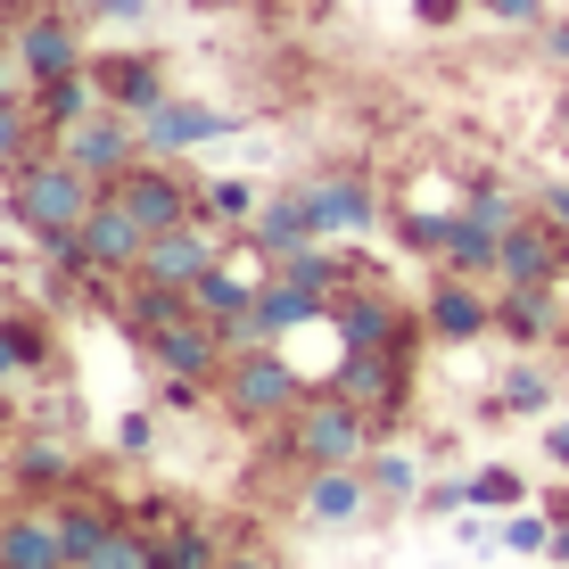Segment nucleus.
I'll return each instance as SVG.
<instances>
[{"label": "nucleus", "instance_id": "nucleus-47", "mask_svg": "<svg viewBox=\"0 0 569 569\" xmlns=\"http://www.w3.org/2000/svg\"><path fill=\"white\" fill-rule=\"evenodd\" d=\"M0 388H26V380H17V356H9V339H0Z\"/></svg>", "mask_w": 569, "mask_h": 569}, {"label": "nucleus", "instance_id": "nucleus-14", "mask_svg": "<svg viewBox=\"0 0 569 569\" xmlns=\"http://www.w3.org/2000/svg\"><path fill=\"white\" fill-rule=\"evenodd\" d=\"M223 240H231V231H214L207 214H190V223H173V231H157V240H149L141 281H157V289H182V298H190V281L223 264Z\"/></svg>", "mask_w": 569, "mask_h": 569}, {"label": "nucleus", "instance_id": "nucleus-4", "mask_svg": "<svg viewBox=\"0 0 569 569\" xmlns=\"http://www.w3.org/2000/svg\"><path fill=\"white\" fill-rule=\"evenodd\" d=\"M330 330H339V347H388V356H421V339H429L421 306L388 298L380 272H363L356 289H339V298H330Z\"/></svg>", "mask_w": 569, "mask_h": 569}, {"label": "nucleus", "instance_id": "nucleus-23", "mask_svg": "<svg viewBox=\"0 0 569 569\" xmlns=\"http://www.w3.org/2000/svg\"><path fill=\"white\" fill-rule=\"evenodd\" d=\"M553 405H561V371L545 363V356L503 363V371H496V388H487V413H496V421H545Z\"/></svg>", "mask_w": 569, "mask_h": 569}, {"label": "nucleus", "instance_id": "nucleus-43", "mask_svg": "<svg viewBox=\"0 0 569 569\" xmlns=\"http://www.w3.org/2000/svg\"><path fill=\"white\" fill-rule=\"evenodd\" d=\"M545 58H553V67H569V17H553V26H545Z\"/></svg>", "mask_w": 569, "mask_h": 569}, {"label": "nucleus", "instance_id": "nucleus-34", "mask_svg": "<svg viewBox=\"0 0 569 569\" xmlns=\"http://www.w3.org/2000/svg\"><path fill=\"white\" fill-rule=\"evenodd\" d=\"M91 569H157V537L124 512V528H116V537L100 545V561H91Z\"/></svg>", "mask_w": 569, "mask_h": 569}, {"label": "nucleus", "instance_id": "nucleus-18", "mask_svg": "<svg viewBox=\"0 0 569 569\" xmlns=\"http://www.w3.org/2000/svg\"><path fill=\"white\" fill-rule=\"evenodd\" d=\"M240 240L257 248V264H289L298 248H313V240H322V214H313V190H306V182H289L281 199H264V207H257V223H248Z\"/></svg>", "mask_w": 569, "mask_h": 569}, {"label": "nucleus", "instance_id": "nucleus-25", "mask_svg": "<svg viewBox=\"0 0 569 569\" xmlns=\"http://www.w3.org/2000/svg\"><path fill=\"white\" fill-rule=\"evenodd\" d=\"M264 272L272 264H214V272H199V281H190V313H199V322H214V330H231V322H248V313H257V289H264Z\"/></svg>", "mask_w": 569, "mask_h": 569}, {"label": "nucleus", "instance_id": "nucleus-7", "mask_svg": "<svg viewBox=\"0 0 569 569\" xmlns=\"http://www.w3.org/2000/svg\"><path fill=\"white\" fill-rule=\"evenodd\" d=\"M421 322H429V347H479V339H496V289L438 264L421 289Z\"/></svg>", "mask_w": 569, "mask_h": 569}, {"label": "nucleus", "instance_id": "nucleus-44", "mask_svg": "<svg viewBox=\"0 0 569 569\" xmlns=\"http://www.w3.org/2000/svg\"><path fill=\"white\" fill-rule=\"evenodd\" d=\"M100 17H116V26H132V17H149V0H91Z\"/></svg>", "mask_w": 569, "mask_h": 569}, {"label": "nucleus", "instance_id": "nucleus-46", "mask_svg": "<svg viewBox=\"0 0 569 569\" xmlns=\"http://www.w3.org/2000/svg\"><path fill=\"white\" fill-rule=\"evenodd\" d=\"M17 17H26V0H0V42L17 33Z\"/></svg>", "mask_w": 569, "mask_h": 569}, {"label": "nucleus", "instance_id": "nucleus-27", "mask_svg": "<svg viewBox=\"0 0 569 569\" xmlns=\"http://www.w3.org/2000/svg\"><path fill=\"white\" fill-rule=\"evenodd\" d=\"M108 100H100V74H58V83H33V116H42V132L58 141V132H74L83 116H100Z\"/></svg>", "mask_w": 569, "mask_h": 569}, {"label": "nucleus", "instance_id": "nucleus-38", "mask_svg": "<svg viewBox=\"0 0 569 569\" xmlns=\"http://www.w3.org/2000/svg\"><path fill=\"white\" fill-rule=\"evenodd\" d=\"M421 512L462 520V512H470V479H429V487H421Z\"/></svg>", "mask_w": 569, "mask_h": 569}, {"label": "nucleus", "instance_id": "nucleus-19", "mask_svg": "<svg viewBox=\"0 0 569 569\" xmlns=\"http://www.w3.org/2000/svg\"><path fill=\"white\" fill-rule=\"evenodd\" d=\"M91 74H100V100L124 108V116H149L157 100H173V74H166L157 50H100Z\"/></svg>", "mask_w": 569, "mask_h": 569}, {"label": "nucleus", "instance_id": "nucleus-3", "mask_svg": "<svg viewBox=\"0 0 569 569\" xmlns=\"http://www.w3.org/2000/svg\"><path fill=\"white\" fill-rule=\"evenodd\" d=\"M313 397V380L298 371V356L289 347H240V356L223 363V380H214V413H223L231 429H281L298 405Z\"/></svg>", "mask_w": 569, "mask_h": 569}, {"label": "nucleus", "instance_id": "nucleus-36", "mask_svg": "<svg viewBox=\"0 0 569 569\" xmlns=\"http://www.w3.org/2000/svg\"><path fill=\"white\" fill-rule=\"evenodd\" d=\"M479 17H496L503 33H545L553 17H545V0H470Z\"/></svg>", "mask_w": 569, "mask_h": 569}, {"label": "nucleus", "instance_id": "nucleus-32", "mask_svg": "<svg viewBox=\"0 0 569 569\" xmlns=\"http://www.w3.org/2000/svg\"><path fill=\"white\" fill-rule=\"evenodd\" d=\"M496 537H503L512 561H545V553H553V512H545V503H520V512H503Z\"/></svg>", "mask_w": 569, "mask_h": 569}, {"label": "nucleus", "instance_id": "nucleus-39", "mask_svg": "<svg viewBox=\"0 0 569 569\" xmlns=\"http://www.w3.org/2000/svg\"><path fill=\"white\" fill-rule=\"evenodd\" d=\"M462 9H470V0H413V26H429V33H455V26H462Z\"/></svg>", "mask_w": 569, "mask_h": 569}, {"label": "nucleus", "instance_id": "nucleus-11", "mask_svg": "<svg viewBox=\"0 0 569 569\" xmlns=\"http://www.w3.org/2000/svg\"><path fill=\"white\" fill-rule=\"evenodd\" d=\"M116 199H124L132 223L157 240V231H173V223H190V214H199V182L182 173V157H141V166L116 182Z\"/></svg>", "mask_w": 569, "mask_h": 569}, {"label": "nucleus", "instance_id": "nucleus-49", "mask_svg": "<svg viewBox=\"0 0 569 569\" xmlns=\"http://www.w3.org/2000/svg\"><path fill=\"white\" fill-rule=\"evenodd\" d=\"M0 322H9V289H0Z\"/></svg>", "mask_w": 569, "mask_h": 569}, {"label": "nucleus", "instance_id": "nucleus-33", "mask_svg": "<svg viewBox=\"0 0 569 569\" xmlns=\"http://www.w3.org/2000/svg\"><path fill=\"white\" fill-rule=\"evenodd\" d=\"M528 503V479L512 462H487V470H470V512H520Z\"/></svg>", "mask_w": 569, "mask_h": 569}, {"label": "nucleus", "instance_id": "nucleus-13", "mask_svg": "<svg viewBox=\"0 0 569 569\" xmlns=\"http://www.w3.org/2000/svg\"><path fill=\"white\" fill-rule=\"evenodd\" d=\"M141 356H149L157 380H199V388H214V380H223V363H231V347H223V330H214V322L182 313V322H166L157 339H141Z\"/></svg>", "mask_w": 569, "mask_h": 569}, {"label": "nucleus", "instance_id": "nucleus-1", "mask_svg": "<svg viewBox=\"0 0 569 569\" xmlns=\"http://www.w3.org/2000/svg\"><path fill=\"white\" fill-rule=\"evenodd\" d=\"M371 446H380V421L363 413L356 397H347L339 380L330 388H313V397L289 413L281 429H264V462H281V470H347V462H371Z\"/></svg>", "mask_w": 569, "mask_h": 569}, {"label": "nucleus", "instance_id": "nucleus-21", "mask_svg": "<svg viewBox=\"0 0 569 569\" xmlns=\"http://www.w3.org/2000/svg\"><path fill=\"white\" fill-rule=\"evenodd\" d=\"M0 569H67V537H58L50 503L17 496L9 512H0Z\"/></svg>", "mask_w": 569, "mask_h": 569}, {"label": "nucleus", "instance_id": "nucleus-35", "mask_svg": "<svg viewBox=\"0 0 569 569\" xmlns=\"http://www.w3.org/2000/svg\"><path fill=\"white\" fill-rule=\"evenodd\" d=\"M223 569H289V553L272 537H257L248 520H231V545H223Z\"/></svg>", "mask_w": 569, "mask_h": 569}, {"label": "nucleus", "instance_id": "nucleus-9", "mask_svg": "<svg viewBox=\"0 0 569 569\" xmlns=\"http://www.w3.org/2000/svg\"><path fill=\"white\" fill-rule=\"evenodd\" d=\"M9 487L26 503H58V496H74L83 487V446L67 438V429H17V446H9Z\"/></svg>", "mask_w": 569, "mask_h": 569}, {"label": "nucleus", "instance_id": "nucleus-17", "mask_svg": "<svg viewBox=\"0 0 569 569\" xmlns=\"http://www.w3.org/2000/svg\"><path fill=\"white\" fill-rule=\"evenodd\" d=\"M223 132H240V116H223V108H207V100H190V91H173V100H157V108L141 116L149 157H190V149L223 141Z\"/></svg>", "mask_w": 569, "mask_h": 569}, {"label": "nucleus", "instance_id": "nucleus-12", "mask_svg": "<svg viewBox=\"0 0 569 569\" xmlns=\"http://www.w3.org/2000/svg\"><path fill=\"white\" fill-rule=\"evenodd\" d=\"M339 388L380 421V438L405 421V397H413V356H388V347H347L339 356Z\"/></svg>", "mask_w": 569, "mask_h": 569}, {"label": "nucleus", "instance_id": "nucleus-8", "mask_svg": "<svg viewBox=\"0 0 569 569\" xmlns=\"http://www.w3.org/2000/svg\"><path fill=\"white\" fill-rule=\"evenodd\" d=\"M9 50H17V67H26V91L33 83H58V74H83L91 67V42H83V26H74V9H26L17 17V33H9Z\"/></svg>", "mask_w": 569, "mask_h": 569}, {"label": "nucleus", "instance_id": "nucleus-28", "mask_svg": "<svg viewBox=\"0 0 569 569\" xmlns=\"http://www.w3.org/2000/svg\"><path fill=\"white\" fill-rule=\"evenodd\" d=\"M363 479H371V496H380V512H405V503H421V462L413 455H405V446H371V462H363Z\"/></svg>", "mask_w": 569, "mask_h": 569}, {"label": "nucleus", "instance_id": "nucleus-2", "mask_svg": "<svg viewBox=\"0 0 569 569\" xmlns=\"http://www.w3.org/2000/svg\"><path fill=\"white\" fill-rule=\"evenodd\" d=\"M100 199L108 190L91 182L67 149H42V157H26V166L9 173V223L26 231V240H67V231H83V214Z\"/></svg>", "mask_w": 569, "mask_h": 569}, {"label": "nucleus", "instance_id": "nucleus-45", "mask_svg": "<svg viewBox=\"0 0 569 569\" xmlns=\"http://www.w3.org/2000/svg\"><path fill=\"white\" fill-rule=\"evenodd\" d=\"M553 569H569V520H553V553H545Z\"/></svg>", "mask_w": 569, "mask_h": 569}, {"label": "nucleus", "instance_id": "nucleus-42", "mask_svg": "<svg viewBox=\"0 0 569 569\" xmlns=\"http://www.w3.org/2000/svg\"><path fill=\"white\" fill-rule=\"evenodd\" d=\"M17 91H26V67H17V50L0 42V100H17Z\"/></svg>", "mask_w": 569, "mask_h": 569}, {"label": "nucleus", "instance_id": "nucleus-37", "mask_svg": "<svg viewBox=\"0 0 569 569\" xmlns=\"http://www.w3.org/2000/svg\"><path fill=\"white\" fill-rule=\"evenodd\" d=\"M116 455H124V462H149V455H157V413H124V421H116Z\"/></svg>", "mask_w": 569, "mask_h": 569}, {"label": "nucleus", "instance_id": "nucleus-40", "mask_svg": "<svg viewBox=\"0 0 569 569\" xmlns=\"http://www.w3.org/2000/svg\"><path fill=\"white\" fill-rule=\"evenodd\" d=\"M545 462H553L561 479H569V413H553V421H545Z\"/></svg>", "mask_w": 569, "mask_h": 569}, {"label": "nucleus", "instance_id": "nucleus-6", "mask_svg": "<svg viewBox=\"0 0 569 569\" xmlns=\"http://www.w3.org/2000/svg\"><path fill=\"white\" fill-rule=\"evenodd\" d=\"M141 257H149V231L132 223V207L108 190V199L83 214V231H74V272H83V289L100 298L108 281H132V272H141Z\"/></svg>", "mask_w": 569, "mask_h": 569}, {"label": "nucleus", "instance_id": "nucleus-24", "mask_svg": "<svg viewBox=\"0 0 569 569\" xmlns=\"http://www.w3.org/2000/svg\"><path fill=\"white\" fill-rule=\"evenodd\" d=\"M0 339H9V356H17V380H42L58 388L67 380V347H58V322L50 313H33V306H9V322H0Z\"/></svg>", "mask_w": 569, "mask_h": 569}, {"label": "nucleus", "instance_id": "nucleus-26", "mask_svg": "<svg viewBox=\"0 0 569 569\" xmlns=\"http://www.w3.org/2000/svg\"><path fill=\"white\" fill-rule=\"evenodd\" d=\"M223 545H231V520L182 512L173 537H157V569H223Z\"/></svg>", "mask_w": 569, "mask_h": 569}, {"label": "nucleus", "instance_id": "nucleus-41", "mask_svg": "<svg viewBox=\"0 0 569 569\" xmlns=\"http://www.w3.org/2000/svg\"><path fill=\"white\" fill-rule=\"evenodd\" d=\"M537 214H553V223L569 231V182H545V190H537Z\"/></svg>", "mask_w": 569, "mask_h": 569}, {"label": "nucleus", "instance_id": "nucleus-16", "mask_svg": "<svg viewBox=\"0 0 569 569\" xmlns=\"http://www.w3.org/2000/svg\"><path fill=\"white\" fill-rule=\"evenodd\" d=\"M496 281H528V289H569V231L553 214H528L520 231H503V264Z\"/></svg>", "mask_w": 569, "mask_h": 569}, {"label": "nucleus", "instance_id": "nucleus-5", "mask_svg": "<svg viewBox=\"0 0 569 569\" xmlns=\"http://www.w3.org/2000/svg\"><path fill=\"white\" fill-rule=\"evenodd\" d=\"M289 520H298L306 537H347V528H371V520H380V496H371L363 462H347V470H306V479L289 487Z\"/></svg>", "mask_w": 569, "mask_h": 569}, {"label": "nucleus", "instance_id": "nucleus-50", "mask_svg": "<svg viewBox=\"0 0 569 569\" xmlns=\"http://www.w3.org/2000/svg\"><path fill=\"white\" fill-rule=\"evenodd\" d=\"M0 429H9V397H0Z\"/></svg>", "mask_w": 569, "mask_h": 569}, {"label": "nucleus", "instance_id": "nucleus-22", "mask_svg": "<svg viewBox=\"0 0 569 569\" xmlns=\"http://www.w3.org/2000/svg\"><path fill=\"white\" fill-rule=\"evenodd\" d=\"M313 214H322V240H356V231L380 223V190H371V173L339 166V173H313Z\"/></svg>", "mask_w": 569, "mask_h": 569}, {"label": "nucleus", "instance_id": "nucleus-10", "mask_svg": "<svg viewBox=\"0 0 569 569\" xmlns=\"http://www.w3.org/2000/svg\"><path fill=\"white\" fill-rule=\"evenodd\" d=\"M50 149H67V157H74V166H83L100 190H116V182H124V173L149 157V141H141V116H124V108L83 116V124H74V132H58Z\"/></svg>", "mask_w": 569, "mask_h": 569}, {"label": "nucleus", "instance_id": "nucleus-20", "mask_svg": "<svg viewBox=\"0 0 569 569\" xmlns=\"http://www.w3.org/2000/svg\"><path fill=\"white\" fill-rule=\"evenodd\" d=\"M561 330H569V313H561V289L496 281V339H512L520 356H537V347H553Z\"/></svg>", "mask_w": 569, "mask_h": 569}, {"label": "nucleus", "instance_id": "nucleus-31", "mask_svg": "<svg viewBox=\"0 0 569 569\" xmlns=\"http://www.w3.org/2000/svg\"><path fill=\"white\" fill-rule=\"evenodd\" d=\"M455 223H462V207H397V240L413 248V257H429V264H446Z\"/></svg>", "mask_w": 569, "mask_h": 569}, {"label": "nucleus", "instance_id": "nucleus-15", "mask_svg": "<svg viewBox=\"0 0 569 569\" xmlns=\"http://www.w3.org/2000/svg\"><path fill=\"white\" fill-rule=\"evenodd\" d=\"M58 512V537H67V569H91L100 561V545L116 537V528H124V512H132V496H108V487H74V496H58L50 503Z\"/></svg>", "mask_w": 569, "mask_h": 569}, {"label": "nucleus", "instance_id": "nucleus-48", "mask_svg": "<svg viewBox=\"0 0 569 569\" xmlns=\"http://www.w3.org/2000/svg\"><path fill=\"white\" fill-rule=\"evenodd\" d=\"M545 512H553V520H569V479L553 487V496H545Z\"/></svg>", "mask_w": 569, "mask_h": 569}, {"label": "nucleus", "instance_id": "nucleus-29", "mask_svg": "<svg viewBox=\"0 0 569 569\" xmlns=\"http://www.w3.org/2000/svg\"><path fill=\"white\" fill-rule=\"evenodd\" d=\"M42 149H50V132H42V116H33V91L0 100V182H9L26 157H42Z\"/></svg>", "mask_w": 569, "mask_h": 569}, {"label": "nucleus", "instance_id": "nucleus-30", "mask_svg": "<svg viewBox=\"0 0 569 569\" xmlns=\"http://www.w3.org/2000/svg\"><path fill=\"white\" fill-rule=\"evenodd\" d=\"M257 207H264V190L240 182V173H223V182H199V214H207L214 231H231V240L257 223Z\"/></svg>", "mask_w": 569, "mask_h": 569}]
</instances>
